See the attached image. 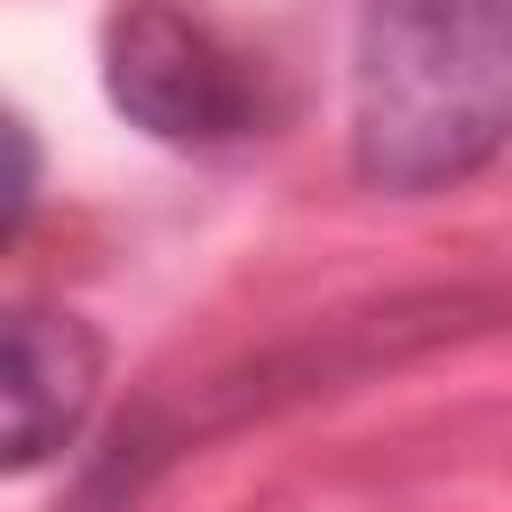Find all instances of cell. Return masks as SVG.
Segmentation results:
<instances>
[{
    "label": "cell",
    "instance_id": "obj_1",
    "mask_svg": "<svg viewBox=\"0 0 512 512\" xmlns=\"http://www.w3.org/2000/svg\"><path fill=\"white\" fill-rule=\"evenodd\" d=\"M512 144V0H368L352 40V168L448 192Z\"/></svg>",
    "mask_w": 512,
    "mask_h": 512
},
{
    "label": "cell",
    "instance_id": "obj_2",
    "mask_svg": "<svg viewBox=\"0 0 512 512\" xmlns=\"http://www.w3.org/2000/svg\"><path fill=\"white\" fill-rule=\"evenodd\" d=\"M104 96L160 144H240L272 120V88L248 48H232L184 0H120L104 16Z\"/></svg>",
    "mask_w": 512,
    "mask_h": 512
},
{
    "label": "cell",
    "instance_id": "obj_3",
    "mask_svg": "<svg viewBox=\"0 0 512 512\" xmlns=\"http://www.w3.org/2000/svg\"><path fill=\"white\" fill-rule=\"evenodd\" d=\"M104 384V344L80 312L24 304L8 320V472L48 464L96 408Z\"/></svg>",
    "mask_w": 512,
    "mask_h": 512
},
{
    "label": "cell",
    "instance_id": "obj_4",
    "mask_svg": "<svg viewBox=\"0 0 512 512\" xmlns=\"http://www.w3.org/2000/svg\"><path fill=\"white\" fill-rule=\"evenodd\" d=\"M8 144H16V192H8V240H16L24 216H32V136H24V120L8 128Z\"/></svg>",
    "mask_w": 512,
    "mask_h": 512
}]
</instances>
